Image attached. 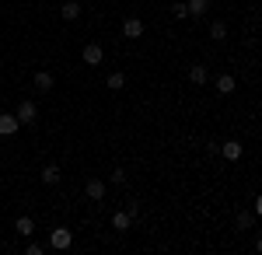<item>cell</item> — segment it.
Returning <instances> with one entry per match:
<instances>
[{"label":"cell","instance_id":"obj_1","mask_svg":"<svg viewBox=\"0 0 262 255\" xmlns=\"http://www.w3.org/2000/svg\"><path fill=\"white\" fill-rule=\"evenodd\" d=\"M39 119V109H35V101H21L18 105V122L21 126H32Z\"/></svg>","mask_w":262,"mask_h":255},{"label":"cell","instance_id":"obj_2","mask_svg":"<svg viewBox=\"0 0 262 255\" xmlns=\"http://www.w3.org/2000/svg\"><path fill=\"white\" fill-rule=\"evenodd\" d=\"M70 241H74V235H70L67 227H53V235H49V248H70Z\"/></svg>","mask_w":262,"mask_h":255},{"label":"cell","instance_id":"obj_3","mask_svg":"<svg viewBox=\"0 0 262 255\" xmlns=\"http://www.w3.org/2000/svg\"><path fill=\"white\" fill-rule=\"evenodd\" d=\"M122 35H126V39H140L143 35V21L140 18H126L122 21Z\"/></svg>","mask_w":262,"mask_h":255},{"label":"cell","instance_id":"obj_4","mask_svg":"<svg viewBox=\"0 0 262 255\" xmlns=\"http://www.w3.org/2000/svg\"><path fill=\"white\" fill-rule=\"evenodd\" d=\"M101 56H105V53H101L98 42H88V46H84V63H88V67H98Z\"/></svg>","mask_w":262,"mask_h":255},{"label":"cell","instance_id":"obj_5","mask_svg":"<svg viewBox=\"0 0 262 255\" xmlns=\"http://www.w3.org/2000/svg\"><path fill=\"white\" fill-rule=\"evenodd\" d=\"M18 130H21L18 116H0V137H14Z\"/></svg>","mask_w":262,"mask_h":255},{"label":"cell","instance_id":"obj_6","mask_svg":"<svg viewBox=\"0 0 262 255\" xmlns=\"http://www.w3.org/2000/svg\"><path fill=\"white\" fill-rule=\"evenodd\" d=\"M84 193H88V199H101L105 196V182L101 178H88L84 182Z\"/></svg>","mask_w":262,"mask_h":255},{"label":"cell","instance_id":"obj_7","mask_svg":"<svg viewBox=\"0 0 262 255\" xmlns=\"http://www.w3.org/2000/svg\"><path fill=\"white\" fill-rule=\"evenodd\" d=\"M129 224H133V214H129V210H116V214H112V227H116V231H129Z\"/></svg>","mask_w":262,"mask_h":255},{"label":"cell","instance_id":"obj_8","mask_svg":"<svg viewBox=\"0 0 262 255\" xmlns=\"http://www.w3.org/2000/svg\"><path fill=\"white\" fill-rule=\"evenodd\" d=\"M60 14H63V21H77L81 18V4H77V0H67L60 7Z\"/></svg>","mask_w":262,"mask_h":255},{"label":"cell","instance_id":"obj_9","mask_svg":"<svg viewBox=\"0 0 262 255\" xmlns=\"http://www.w3.org/2000/svg\"><path fill=\"white\" fill-rule=\"evenodd\" d=\"M221 154H224V161H238V157H242V143H238V140H227L221 147Z\"/></svg>","mask_w":262,"mask_h":255},{"label":"cell","instance_id":"obj_10","mask_svg":"<svg viewBox=\"0 0 262 255\" xmlns=\"http://www.w3.org/2000/svg\"><path fill=\"white\" fill-rule=\"evenodd\" d=\"M53 84H56V77H53L49 70H39V74H35V88H39V91H53Z\"/></svg>","mask_w":262,"mask_h":255},{"label":"cell","instance_id":"obj_11","mask_svg":"<svg viewBox=\"0 0 262 255\" xmlns=\"http://www.w3.org/2000/svg\"><path fill=\"white\" fill-rule=\"evenodd\" d=\"M14 227H18V235H25V238L35 235V220H32V217H18V220H14Z\"/></svg>","mask_w":262,"mask_h":255},{"label":"cell","instance_id":"obj_12","mask_svg":"<svg viewBox=\"0 0 262 255\" xmlns=\"http://www.w3.org/2000/svg\"><path fill=\"white\" fill-rule=\"evenodd\" d=\"M234 88H238V80L231 77V74H221V77H217V91H221V95H231Z\"/></svg>","mask_w":262,"mask_h":255},{"label":"cell","instance_id":"obj_13","mask_svg":"<svg viewBox=\"0 0 262 255\" xmlns=\"http://www.w3.org/2000/svg\"><path fill=\"white\" fill-rule=\"evenodd\" d=\"M206 7H210V0H189V18H200V14H206Z\"/></svg>","mask_w":262,"mask_h":255},{"label":"cell","instance_id":"obj_14","mask_svg":"<svg viewBox=\"0 0 262 255\" xmlns=\"http://www.w3.org/2000/svg\"><path fill=\"white\" fill-rule=\"evenodd\" d=\"M105 84H108V91H119L122 84H126V74H119V70H112V74H108V80H105Z\"/></svg>","mask_w":262,"mask_h":255},{"label":"cell","instance_id":"obj_15","mask_svg":"<svg viewBox=\"0 0 262 255\" xmlns=\"http://www.w3.org/2000/svg\"><path fill=\"white\" fill-rule=\"evenodd\" d=\"M206 77H210V74H206V67H200V63L189 70V80H192V84H206Z\"/></svg>","mask_w":262,"mask_h":255},{"label":"cell","instance_id":"obj_16","mask_svg":"<svg viewBox=\"0 0 262 255\" xmlns=\"http://www.w3.org/2000/svg\"><path fill=\"white\" fill-rule=\"evenodd\" d=\"M42 182H46V185H56V182H60V168H53V164L42 168Z\"/></svg>","mask_w":262,"mask_h":255},{"label":"cell","instance_id":"obj_17","mask_svg":"<svg viewBox=\"0 0 262 255\" xmlns=\"http://www.w3.org/2000/svg\"><path fill=\"white\" fill-rule=\"evenodd\" d=\"M234 224H238V231H248V227H252V214H248V210H238Z\"/></svg>","mask_w":262,"mask_h":255},{"label":"cell","instance_id":"obj_18","mask_svg":"<svg viewBox=\"0 0 262 255\" xmlns=\"http://www.w3.org/2000/svg\"><path fill=\"white\" fill-rule=\"evenodd\" d=\"M224 35H227V25L224 21H213L210 25V39H224Z\"/></svg>","mask_w":262,"mask_h":255},{"label":"cell","instance_id":"obj_19","mask_svg":"<svg viewBox=\"0 0 262 255\" xmlns=\"http://www.w3.org/2000/svg\"><path fill=\"white\" fill-rule=\"evenodd\" d=\"M171 18L185 21V18H189V4H171Z\"/></svg>","mask_w":262,"mask_h":255},{"label":"cell","instance_id":"obj_20","mask_svg":"<svg viewBox=\"0 0 262 255\" xmlns=\"http://www.w3.org/2000/svg\"><path fill=\"white\" fill-rule=\"evenodd\" d=\"M122 182H126V172L116 168V172H112V185H122Z\"/></svg>","mask_w":262,"mask_h":255},{"label":"cell","instance_id":"obj_21","mask_svg":"<svg viewBox=\"0 0 262 255\" xmlns=\"http://www.w3.org/2000/svg\"><path fill=\"white\" fill-rule=\"evenodd\" d=\"M255 214H259V217H262V196H259V203H255Z\"/></svg>","mask_w":262,"mask_h":255},{"label":"cell","instance_id":"obj_22","mask_svg":"<svg viewBox=\"0 0 262 255\" xmlns=\"http://www.w3.org/2000/svg\"><path fill=\"white\" fill-rule=\"evenodd\" d=\"M255 248H259V252H262V235H259V241H255Z\"/></svg>","mask_w":262,"mask_h":255}]
</instances>
